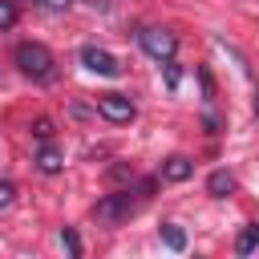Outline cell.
Segmentation results:
<instances>
[{"label":"cell","mask_w":259,"mask_h":259,"mask_svg":"<svg viewBox=\"0 0 259 259\" xmlns=\"http://www.w3.org/2000/svg\"><path fill=\"white\" fill-rule=\"evenodd\" d=\"M16 69L24 73V77H32V81H40V85H49V81H57V57L45 49V45H36V40H24V45H16Z\"/></svg>","instance_id":"cell-1"},{"label":"cell","mask_w":259,"mask_h":259,"mask_svg":"<svg viewBox=\"0 0 259 259\" xmlns=\"http://www.w3.org/2000/svg\"><path fill=\"white\" fill-rule=\"evenodd\" d=\"M138 45H142V53H146V57H154L158 65H170V61H174V53H178L174 32H170V28H158V24L138 28Z\"/></svg>","instance_id":"cell-2"},{"label":"cell","mask_w":259,"mask_h":259,"mask_svg":"<svg viewBox=\"0 0 259 259\" xmlns=\"http://www.w3.org/2000/svg\"><path fill=\"white\" fill-rule=\"evenodd\" d=\"M97 113L105 117V121H113V125H125V121H134V101L125 97V93H101L97 97Z\"/></svg>","instance_id":"cell-3"},{"label":"cell","mask_w":259,"mask_h":259,"mask_svg":"<svg viewBox=\"0 0 259 259\" xmlns=\"http://www.w3.org/2000/svg\"><path fill=\"white\" fill-rule=\"evenodd\" d=\"M138 202L142 198H130V190H117V194H109V198L97 202V219L101 223H121V219H130L138 210Z\"/></svg>","instance_id":"cell-4"},{"label":"cell","mask_w":259,"mask_h":259,"mask_svg":"<svg viewBox=\"0 0 259 259\" xmlns=\"http://www.w3.org/2000/svg\"><path fill=\"white\" fill-rule=\"evenodd\" d=\"M81 65H85L89 73H101V77H117V73H121V61H117L113 53L97 49V45H85V49H81Z\"/></svg>","instance_id":"cell-5"},{"label":"cell","mask_w":259,"mask_h":259,"mask_svg":"<svg viewBox=\"0 0 259 259\" xmlns=\"http://www.w3.org/2000/svg\"><path fill=\"white\" fill-rule=\"evenodd\" d=\"M190 174H194V162L182 158V154H174V158L162 162V178H166V182H186Z\"/></svg>","instance_id":"cell-6"},{"label":"cell","mask_w":259,"mask_h":259,"mask_svg":"<svg viewBox=\"0 0 259 259\" xmlns=\"http://www.w3.org/2000/svg\"><path fill=\"white\" fill-rule=\"evenodd\" d=\"M61 166H65V158H61V150L45 142V146H40V154H36V170H40V174H57Z\"/></svg>","instance_id":"cell-7"},{"label":"cell","mask_w":259,"mask_h":259,"mask_svg":"<svg viewBox=\"0 0 259 259\" xmlns=\"http://www.w3.org/2000/svg\"><path fill=\"white\" fill-rule=\"evenodd\" d=\"M206 190H210L214 198H231V194H235V174H227V170H214V174L206 178Z\"/></svg>","instance_id":"cell-8"},{"label":"cell","mask_w":259,"mask_h":259,"mask_svg":"<svg viewBox=\"0 0 259 259\" xmlns=\"http://www.w3.org/2000/svg\"><path fill=\"white\" fill-rule=\"evenodd\" d=\"M255 247H259V223H247L243 235L235 239V251H239V255H251Z\"/></svg>","instance_id":"cell-9"},{"label":"cell","mask_w":259,"mask_h":259,"mask_svg":"<svg viewBox=\"0 0 259 259\" xmlns=\"http://www.w3.org/2000/svg\"><path fill=\"white\" fill-rule=\"evenodd\" d=\"M162 239H166V247H170V251H182V247H186V235H182L174 223H162Z\"/></svg>","instance_id":"cell-10"},{"label":"cell","mask_w":259,"mask_h":259,"mask_svg":"<svg viewBox=\"0 0 259 259\" xmlns=\"http://www.w3.org/2000/svg\"><path fill=\"white\" fill-rule=\"evenodd\" d=\"M16 16H20L16 0H0V32H4V28H12V24H16Z\"/></svg>","instance_id":"cell-11"},{"label":"cell","mask_w":259,"mask_h":259,"mask_svg":"<svg viewBox=\"0 0 259 259\" xmlns=\"http://www.w3.org/2000/svg\"><path fill=\"white\" fill-rule=\"evenodd\" d=\"M61 247H65L69 255H81V239H77V231L65 227V231H61Z\"/></svg>","instance_id":"cell-12"},{"label":"cell","mask_w":259,"mask_h":259,"mask_svg":"<svg viewBox=\"0 0 259 259\" xmlns=\"http://www.w3.org/2000/svg\"><path fill=\"white\" fill-rule=\"evenodd\" d=\"M12 198H16V186H12V182H0V210L12 206Z\"/></svg>","instance_id":"cell-13"},{"label":"cell","mask_w":259,"mask_h":259,"mask_svg":"<svg viewBox=\"0 0 259 259\" xmlns=\"http://www.w3.org/2000/svg\"><path fill=\"white\" fill-rule=\"evenodd\" d=\"M32 134H36L40 142H49V138H53V121H45V117H40V121L32 125Z\"/></svg>","instance_id":"cell-14"},{"label":"cell","mask_w":259,"mask_h":259,"mask_svg":"<svg viewBox=\"0 0 259 259\" xmlns=\"http://www.w3.org/2000/svg\"><path fill=\"white\" fill-rule=\"evenodd\" d=\"M36 8H49V12H61V8H69L73 0H32Z\"/></svg>","instance_id":"cell-15"}]
</instances>
